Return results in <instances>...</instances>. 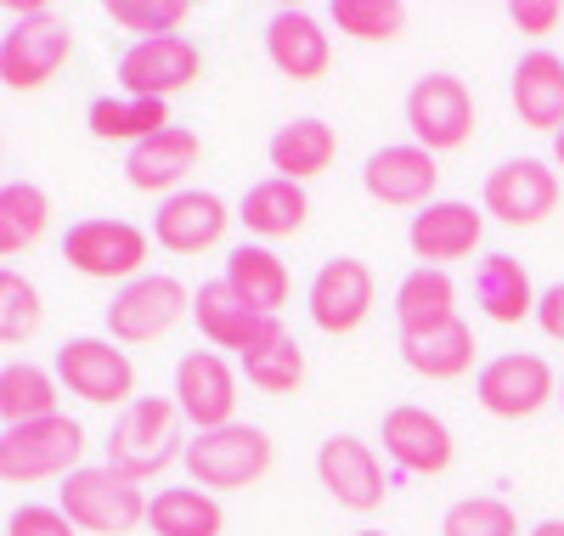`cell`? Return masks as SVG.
I'll list each match as a JSON object with an SVG mask.
<instances>
[{
	"instance_id": "obj_1",
	"label": "cell",
	"mask_w": 564,
	"mask_h": 536,
	"mask_svg": "<svg viewBox=\"0 0 564 536\" xmlns=\"http://www.w3.org/2000/svg\"><path fill=\"white\" fill-rule=\"evenodd\" d=\"M186 474H193V485H204V492H249V485H260L276 463V441L260 429V424H226V429H209V435H193L181 452Z\"/></svg>"
},
{
	"instance_id": "obj_2",
	"label": "cell",
	"mask_w": 564,
	"mask_h": 536,
	"mask_svg": "<svg viewBox=\"0 0 564 536\" xmlns=\"http://www.w3.org/2000/svg\"><path fill=\"white\" fill-rule=\"evenodd\" d=\"M175 424H181V412H175L170 396H135V401L119 412L113 435H108V469L124 474V480H135V485L159 480V474L186 452L181 435H175Z\"/></svg>"
},
{
	"instance_id": "obj_3",
	"label": "cell",
	"mask_w": 564,
	"mask_h": 536,
	"mask_svg": "<svg viewBox=\"0 0 564 536\" xmlns=\"http://www.w3.org/2000/svg\"><path fill=\"white\" fill-rule=\"evenodd\" d=\"M85 458V429L79 418H34L0 429V480L7 485H40V480H68Z\"/></svg>"
},
{
	"instance_id": "obj_4",
	"label": "cell",
	"mask_w": 564,
	"mask_h": 536,
	"mask_svg": "<svg viewBox=\"0 0 564 536\" xmlns=\"http://www.w3.org/2000/svg\"><path fill=\"white\" fill-rule=\"evenodd\" d=\"M153 255V232H141L135 221H113V215H85L63 232V260L90 277V282H135L148 271Z\"/></svg>"
},
{
	"instance_id": "obj_5",
	"label": "cell",
	"mask_w": 564,
	"mask_h": 536,
	"mask_svg": "<svg viewBox=\"0 0 564 536\" xmlns=\"http://www.w3.org/2000/svg\"><path fill=\"white\" fill-rule=\"evenodd\" d=\"M57 508L79 525V530H97V536H130L135 525H148V492H141L135 480L113 474L108 463L97 469H74L63 480V497Z\"/></svg>"
},
{
	"instance_id": "obj_6",
	"label": "cell",
	"mask_w": 564,
	"mask_h": 536,
	"mask_svg": "<svg viewBox=\"0 0 564 536\" xmlns=\"http://www.w3.org/2000/svg\"><path fill=\"white\" fill-rule=\"evenodd\" d=\"M406 130L423 153H457L475 141V90L457 74H423L406 90Z\"/></svg>"
},
{
	"instance_id": "obj_7",
	"label": "cell",
	"mask_w": 564,
	"mask_h": 536,
	"mask_svg": "<svg viewBox=\"0 0 564 536\" xmlns=\"http://www.w3.org/2000/svg\"><path fill=\"white\" fill-rule=\"evenodd\" d=\"M181 317H193V288L170 271H141L108 305V339L113 345H153Z\"/></svg>"
},
{
	"instance_id": "obj_8",
	"label": "cell",
	"mask_w": 564,
	"mask_h": 536,
	"mask_svg": "<svg viewBox=\"0 0 564 536\" xmlns=\"http://www.w3.org/2000/svg\"><path fill=\"white\" fill-rule=\"evenodd\" d=\"M52 373L68 396H79L90 407H130L135 401V362L113 339H97V333L68 339L52 362Z\"/></svg>"
},
{
	"instance_id": "obj_9",
	"label": "cell",
	"mask_w": 564,
	"mask_h": 536,
	"mask_svg": "<svg viewBox=\"0 0 564 536\" xmlns=\"http://www.w3.org/2000/svg\"><path fill=\"white\" fill-rule=\"evenodd\" d=\"M558 396V373L547 356L536 351H502L491 356L480 373H475V401L502 418V424H520V418H536L547 401Z\"/></svg>"
},
{
	"instance_id": "obj_10",
	"label": "cell",
	"mask_w": 564,
	"mask_h": 536,
	"mask_svg": "<svg viewBox=\"0 0 564 536\" xmlns=\"http://www.w3.org/2000/svg\"><path fill=\"white\" fill-rule=\"evenodd\" d=\"M68 57H74V34L57 12L18 18L0 34V85L7 90H40L63 74Z\"/></svg>"
},
{
	"instance_id": "obj_11",
	"label": "cell",
	"mask_w": 564,
	"mask_h": 536,
	"mask_svg": "<svg viewBox=\"0 0 564 536\" xmlns=\"http://www.w3.org/2000/svg\"><path fill=\"white\" fill-rule=\"evenodd\" d=\"M204 74V45L193 34H159V40H130L119 57V85L124 96H153L170 103Z\"/></svg>"
},
{
	"instance_id": "obj_12",
	"label": "cell",
	"mask_w": 564,
	"mask_h": 536,
	"mask_svg": "<svg viewBox=\"0 0 564 536\" xmlns=\"http://www.w3.org/2000/svg\"><path fill=\"white\" fill-rule=\"evenodd\" d=\"M316 480L345 514H372L390 497V474L361 435H327L316 447Z\"/></svg>"
},
{
	"instance_id": "obj_13",
	"label": "cell",
	"mask_w": 564,
	"mask_h": 536,
	"mask_svg": "<svg viewBox=\"0 0 564 536\" xmlns=\"http://www.w3.org/2000/svg\"><path fill=\"white\" fill-rule=\"evenodd\" d=\"M170 401L198 435L226 429V424H238V373H231V362L220 351H186L175 362Z\"/></svg>"
},
{
	"instance_id": "obj_14",
	"label": "cell",
	"mask_w": 564,
	"mask_h": 536,
	"mask_svg": "<svg viewBox=\"0 0 564 536\" xmlns=\"http://www.w3.org/2000/svg\"><path fill=\"white\" fill-rule=\"evenodd\" d=\"M372 300H379V282H372V266L356 260V255H334V260H322L311 288H305V311L322 333H356L367 317H372Z\"/></svg>"
},
{
	"instance_id": "obj_15",
	"label": "cell",
	"mask_w": 564,
	"mask_h": 536,
	"mask_svg": "<svg viewBox=\"0 0 564 536\" xmlns=\"http://www.w3.org/2000/svg\"><path fill=\"white\" fill-rule=\"evenodd\" d=\"M361 186H367V199L384 204V210H430L435 186H441V164H435V153H423L417 141H384V148L367 153Z\"/></svg>"
},
{
	"instance_id": "obj_16",
	"label": "cell",
	"mask_w": 564,
	"mask_h": 536,
	"mask_svg": "<svg viewBox=\"0 0 564 536\" xmlns=\"http://www.w3.org/2000/svg\"><path fill=\"white\" fill-rule=\"evenodd\" d=\"M480 210L513 232L525 226H542L553 210H558V175L542 164V159H508L486 175V192H480Z\"/></svg>"
},
{
	"instance_id": "obj_17",
	"label": "cell",
	"mask_w": 564,
	"mask_h": 536,
	"mask_svg": "<svg viewBox=\"0 0 564 536\" xmlns=\"http://www.w3.org/2000/svg\"><path fill=\"white\" fill-rule=\"evenodd\" d=\"M265 57L282 79L316 85L327 68H334V34H327V23L305 7H276L265 18Z\"/></svg>"
},
{
	"instance_id": "obj_18",
	"label": "cell",
	"mask_w": 564,
	"mask_h": 536,
	"mask_svg": "<svg viewBox=\"0 0 564 536\" xmlns=\"http://www.w3.org/2000/svg\"><path fill=\"white\" fill-rule=\"evenodd\" d=\"M379 441L390 452V463L401 474H446L452 458H457V441H452V424L430 407H390L384 412V429H379Z\"/></svg>"
},
{
	"instance_id": "obj_19",
	"label": "cell",
	"mask_w": 564,
	"mask_h": 536,
	"mask_svg": "<svg viewBox=\"0 0 564 536\" xmlns=\"http://www.w3.org/2000/svg\"><path fill=\"white\" fill-rule=\"evenodd\" d=\"M486 237V210L463 204V199H435L430 210H417L406 221V249L423 260V266H452V260H468Z\"/></svg>"
},
{
	"instance_id": "obj_20",
	"label": "cell",
	"mask_w": 564,
	"mask_h": 536,
	"mask_svg": "<svg viewBox=\"0 0 564 536\" xmlns=\"http://www.w3.org/2000/svg\"><path fill=\"white\" fill-rule=\"evenodd\" d=\"M226 226H231L226 199H220V192H204V186L170 192V199L159 204V215H153V237H159V249H170V255H204V249H215V243L226 237Z\"/></svg>"
},
{
	"instance_id": "obj_21",
	"label": "cell",
	"mask_w": 564,
	"mask_h": 536,
	"mask_svg": "<svg viewBox=\"0 0 564 536\" xmlns=\"http://www.w3.org/2000/svg\"><path fill=\"white\" fill-rule=\"evenodd\" d=\"M508 103H513V114H520L525 130L558 136L564 130V57H553L547 45L525 52L508 74Z\"/></svg>"
},
{
	"instance_id": "obj_22",
	"label": "cell",
	"mask_w": 564,
	"mask_h": 536,
	"mask_svg": "<svg viewBox=\"0 0 564 536\" xmlns=\"http://www.w3.org/2000/svg\"><path fill=\"white\" fill-rule=\"evenodd\" d=\"M198 159H204V141L186 125H170L148 141H135V148H124V181L135 192H181V181L198 170Z\"/></svg>"
},
{
	"instance_id": "obj_23",
	"label": "cell",
	"mask_w": 564,
	"mask_h": 536,
	"mask_svg": "<svg viewBox=\"0 0 564 536\" xmlns=\"http://www.w3.org/2000/svg\"><path fill=\"white\" fill-rule=\"evenodd\" d=\"M193 322H198V333L209 339L215 351H238V362L260 345V339L271 333V322L276 317H260V311H249L231 288L215 277V282H204V288H193Z\"/></svg>"
},
{
	"instance_id": "obj_24",
	"label": "cell",
	"mask_w": 564,
	"mask_h": 536,
	"mask_svg": "<svg viewBox=\"0 0 564 536\" xmlns=\"http://www.w3.org/2000/svg\"><path fill=\"white\" fill-rule=\"evenodd\" d=\"M265 159H271V170L282 175V181H316V175H327L334 170V159H339V130L327 125V119H294V125H282L271 141H265Z\"/></svg>"
},
{
	"instance_id": "obj_25",
	"label": "cell",
	"mask_w": 564,
	"mask_h": 536,
	"mask_svg": "<svg viewBox=\"0 0 564 536\" xmlns=\"http://www.w3.org/2000/svg\"><path fill=\"white\" fill-rule=\"evenodd\" d=\"M220 282L260 317H276L282 305H289V288H294L289 266H282V255L271 249V243H238V249L226 255V277Z\"/></svg>"
},
{
	"instance_id": "obj_26",
	"label": "cell",
	"mask_w": 564,
	"mask_h": 536,
	"mask_svg": "<svg viewBox=\"0 0 564 536\" xmlns=\"http://www.w3.org/2000/svg\"><path fill=\"white\" fill-rule=\"evenodd\" d=\"M475 300L480 311L497 322V328H520V322H536V282L531 271L513 260V255H486L480 271H475Z\"/></svg>"
},
{
	"instance_id": "obj_27",
	"label": "cell",
	"mask_w": 564,
	"mask_h": 536,
	"mask_svg": "<svg viewBox=\"0 0 564 536\" xmlns=\"http://www.w3.org/2000/svg\"><path fill=\"white\" fill-rule=\"evenodd\" d=\"M238 221L249 226V237L276 243V237H294V232H305V221H311V199H305V186H300V181L265 175V181H254V186L243 192Z\"/></svg>"
},
{
	"instance_id": "obj_28",
	"label": "cell",
	"mask_w": 564,
	"mask_h": 536,
	"mask_svg": "<svg viewBox=\"0 0 564 536\" xmlns=\"http://www.w3.org/2000/svg\"><path fill=\"white\" fill-rule=\"evenodd\" d=\"M390 311H395L401 339L457 322V282H452V271H441V266H412V271L401 277V288H395V305H390Z\"/></svg>"
},
{
	"instance_id": "obj_29",
	"label": "cell",
	"mask_w": 564,
	"mask_h": 536,
	"mask_svg": "<svg viewBox=\"0 0 564 536\" xmlns=\"http://www.w3.org/2000/svg\"><path fill=\"white\" fill-rule=\"evenodd\" d=\"M475 328H468L463 317L446 322V328H430V333H406L401 339V362L417 373V378H430V384H452L463 378L468 367H475Z\"/></svg>"
},
{
	"instance_id": "obj_30",
	"label": "cell",
	"mask_w": 564,
	"mask_h": 536,
	"mask_svg": "<svg viewBox=\"0 0 564 536\" xmlns=\"http://www.w3.org/2000/svg\"><path fill=\"white\" fill-rule=\"evenodd\" d=\"M148 530L153 536H226V508L204 485H164L148 497Z\"/></svg>"
},
{
	"instance_id": "obj_31",
	"label": "cell",
	"mask_w": 564,
	"mask_h": 536,
	"mask_svg": "<svg viewBox=\"0 0 564 536\" xmlns=\"http://www.w3.org/2000/svg\"><path fill=\"white\" fill-rule=\"evenodd\" d=\"M85 130L97 141H148L159 130H170V103H153V96H97V103L85 108Z\"/></svg>"
},
{
	"instance_id": "obj_32",
	"label": "cell",
	"mask_w": 564,
	"mask_h": 536,
	"mask_svg": "<svg viewBox=\"0 0 564 536\" xmlns=\"http://www.w3.org/2000/svg\"><path fill=\"white\" fill-rule=\"evenodd\" d=\"M52 226V192L34 181H7L0 186V260L29 255Z\"/></svg>"
},
{
	"instance_id": "obj_33",
	"label": "cell",
	"mask_w": 564,
	"mask_h": 536,
	"mask_svg": "<svg viewBox=\"0 0 564 536\" xmlns=\"http://www.w3.org/2000/svg\"><path fill=\"white\" fill-rule=\"evenodd\" d=\"M243 378L260 389V396H294V389L305 384V351H300V339L282 328V322H271V333L243 356Z\"/></svg>"
},
{
	"instance_id": "obj_34",
	"label": "cell",
	"mask_w": 564,
	"mask_h": 536,
	"mask_svg": "<svg viewBox=\"0 0 564 536\" xmlns=\"http://www.w3.org/2000/svg\"><path fill=\"white\" fill-rule=\"evenodd\" d=\"M57 418V373L40 362H7L0 367V424H34Z\"/></svg>"
},
{
	"instance_id": "obj_35",
	"label": "cell",
	"mask_w": 564,
	"mask_h": 536,
	"mask_svg": "<svg viewBox=\"0 0 564 536\" xmlns=\"http://www.w3.org/2000/svg\"><path fill=\"white\" fill-rule=\"evenodd\" d=\"M406 0H334L327 7V23L339 34L361 40V45H379V40H401L406 34Z\"/></svg>"
},
{
	"instance_id": "obj_36",
	"label": "cell",
	"mask_w": 564,
	"mask_h": 536,
	"mask_svg": "<svg viewBox=\"0 0 564 536\" xmlns=\"http://www.w3.org/2000/svg\"><path fill=\"white\" fill-rule=\"evenodd\" d=\"M40 322H45L40 288L23 271L0 266V345H29V339L40 333Z\"/></svg>"
},
{
	"instance_id": "obj_37",
	"label": "cell",
	"mask_w": 564,
	"mask_h": 536,
	"mask_svg": "<svg viewBox=\"0 0 564 536\" xmlns=\"http://www.w3.org/2000/svg\"><path fill=\"white\" fill-rule=\"evenodd\" d=\"M441 536H520V514H513L508 497H457L441 514Z\"/></svg>"
},
{
	"instance_id": "obj_38",
	"label": "cell",
	"mask_w": 564,
	"mask_h": 536,
	"mask_svg": "<svg viewBox=\"0 0 564 536\" xmlns=\"http://www.w3.org/2000/svg\"><path fill=\"white\" fill-rule=\"evenodd\" d=\"M186 12H193L186 0H113L108 23L135 34V40H159V34H181Z\"/></svg>"
},
{
	"instance_id": "obj_39",
	"label": "cell",
	"mask_w": 564,
	"mask_h": 536,
	"mask_svg": "<svg viewBox=\"0 0 564 536\" xmlns=\"http://www.w3.org/2000/svg\"><path fill=\"white\" fill-rule=\"evenodd\" d=\"M7 536H79V525L52 503H23V508H12Z\"/></svg>"
},
{
	"instance_id": "obj_40",
	"label": "cell",
	"mask_w": 564,
	"mask_h": 536,
	"mask_svg": "<svg viewBox=\"0 0 564 536\" xmlns=\"http://www.w3.org/2000/svg\"><path fill=\"white\" fill-rule=\"evenodd\" d=\"M558 18H564L558 0H513V7H508V23L520 29V34H531V40L553 34V29H558Z\"/></svg>"
},
{
	"instance_id": "obj_41",
	"label": "cell",
	"mask_w": 564,
	"mask_h": 536,
	"mask_svg": "<svg viewBox=\"0 0 564 536\" xmlns=\"http://www.w3.org/2000/svg\"><path fill=\"white\" fill-rule=\"evenodd\" d=\"M536 328L553 339V345H564V282H547L542 300H536Z\"/></svg>"
},
{
	"instance_id": "obj_42",
	"label": "cell",
	"mask_w": 564,
	"mask_h": 536,
	"mask_svg": "<svg viewBox=\"0 0 564 536\" xmlns=\"http://www.w3.org/2000/svg\"><path fill=\"white\" fill-rule=\"evenodd\" d=\"M531 536H564V519H542V525H536Z\"/></svg>"
},
{
	"instance_id": "obj_43",
	"label": "cell",
	"mask_w": 564,
	"mask_h": 536,
	"mask_svg": "<svg viewBox=\"0 0 564 536\" xmlns=\"http://www.w3.org/2000/svg\"><path fill=\"white\" fill-rule=\"evenodd\" d=\"M553 164H558V170H564V130H558V136H553Z\"/></svg>"
},
{
	"instance_id": "obj_44",
	"label": "cell",
	"mask_w": 564,
	"mask_h": 536,
	"mask_svg": "<svg viewBox=\"0 0 564 536\" xmlns=\"http://www.w3.org/2000/svg\"><path fill=\"white\" fill-rule=\"evenodd\" d=\"M356 536H384V530H356Z\"/></svg>"
},
{
	"instance_id": "obj_45",
	"label": "cell",
	"mask_w": 564,
	"mask_h": 536,
	"mask_svg": "<svg viewBox=\"0 0 564 536\" xmlns=\"http://www.w3.org/2000/svg\"><path fill=\"white\" fill-rule=\"evenodd\" d=\"M558 401H564V389H558Z\"/></svg>"
}]
</instances>
